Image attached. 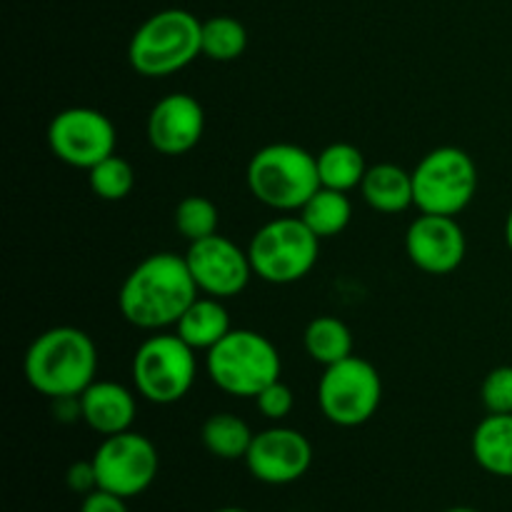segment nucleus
<instances>
[{"mask_svg":"<svg viewBox=\"0 0 512 512\" xmlns=\"http://www.w3.org/2000/svg\"><path fill=\"white\" fill-rule=\"evenodd\" d=\"M198 295L185 255L165 250L148 255L125 275L118 290V308L135 328L160 333L175 328Z\"/></svg>","mask_w":512,"mask_h":512,"instance_id":"obj_1","label":"nucleus"},{"mask_svg":"<svg viewBox=\"0 0 512 512\" xmlns=\"http://www.w3.org/2000/svg\"><path fill=\"white\" fill-rule=\"evenodd\" d=\"M130 388L115 383V380H95L83 395L78 398L80 418L93 433L118 435L133 428L135 413H138V400Z\"/></svg>","mask_w":512,"mask_h":512,"instance_id":"obj_16","label":"nucleus"},{"mask_svg":"<svg viewBox=\"0 0 512 512\" xmlns=\"http://www.w3.org/2000/svg\"><path fill=\"white\" fill-rule=\"evenodd\" d=\"M118 133L103 110L65 108L50 120L48 148L60 163L78 170H90L115 153Z\"/></svg>","mask_w":512,"mask_h":512,"instance_id":"obj_11","label":"nucleus"},{"mask_svg":"<svg viewBox=\"0 0 512 512\" xmlns=\"http://www.w3.org/2000/svg\"><path fill=\"white\" fill-rule=\"evenodd\" d=\"M383 380L373 363L350 355L328 365L318 383V405L325 420L338 428H360L378 413Z\"/></svg>","mask_w":512,"mask_h":512,"instance_id":"obj_9","label":"nucleus"},{"mask_svg":"<svg viewBox=\"0 0 512 512\" xmlns=\"http://www.w3.org/2000/svg\"><path fill=\"white\" fill-rule=\"evenodd\" d=\"M80 512H130V510L128 505H125V498L98 488L90 495H85L83 503H80Z\"/></svg>","mask_w":512,"mask_h":512,"instance_id":"obj_30","label":"nucleus"},{"mask_svg":"<svg viewBox=\"0 0 512 512\" xmlns=\"http://www.w3.org/2000/svg\"><path fill=\"white\" fill-rule=\"evenodd\" d=\"M230 330H233V325H230V313L228 308H225L223 300L203 293L188 305V310L180 315L178 325H175V333H178L195 353H198V350H205V353H208V350L215 348Z\"/></svg>","mask_w":512,"mask_h":512,"instance_id":"obj_18","label":"nucleus"},{"mask_svg":"<svg viewBox=\"0 0 512 512\" xmlns=\"http://www.w3.org/2000/svg\"><path fill=\"white\" fill-rule=\"evenodd\" d=\"M303 345L313 363L328 368L353 355V333L335 315H318L305 328Z\"/></svg>","mask_w":512,"mask_h":512,"instance_id":"obj_22","label":"nucleus"},{"mask_svg":"<svg viewBox=\"0 0 512 512\" xmlns=\"http://www.w3.org/2000/svg\"><path fill=\"white\" fill-rule=\"evenodd\" d=\"M363 200L373 210L385 215H395L415 205L413 170H405L395 163L370 165L360 183Z\"/></svg>","mask_w":512,"mask_h":512,"instance_id":"obj_17","label":"nucleus"},{"mask_svg":"<svg viewBox=\"0 0 512 512\" xmlns=\"http://www.w3.org/2000/svg\"><path fill=\"white\" fill-rule=\"evenodd\" d=\"M215 512H248V510H243V508H220V510H215Z\"/></svg>","mask_w":512,"mask_h":512,"instance_id":"obj_33","label":"nucleus"},{"mask_svg":"<svg viewBox=\"0 0 512 512\" xmlns=\"http://www.w3.org/2000/svg\"><path fill=\"white\" fill-rule=\"evenodd\" d=\"M245 180L250 195L265 208L298 213L320 188L318 160L295 143H270L255 150Z\"/></svg>","mask_w":512,"mask_h":512,"instance_id":"obj_4","label":"nucleus"},{"mask_svg":"<svg viewBox=\"0 0 512 512\" xmlns=\"http://www.w3.org/2000/svg\"><path fill=\"white\" fill-rule=\"evenodd\" d=\"M410 263L428 275H448L463 265L468 253L465 230L453 215L420 213L405 233Z\"/></svg>","mask_w":512,"mask_h":512,"instance_id":"obj_14","label":"nucleus"},{"mask_svg":"<svg viewBox=\"0 0 512 512\" xmlns=\"http://www.w3.org/2000/svg\"><path fill=\"white\" fill-rule=\"evenodd\" d=\"M205 133V110L188 93H170L153 105L148 115V140L160 155L190 153Z\"/></svg>","mask_w":512,"mask_h":512,"instance_id":"obj_15","label":"nucleus"},{"mask_svg":"<svg viewBox=\"0 0 512 512\" xmlns=\"http://www.w3.org/2000/svg\"><path fill=\"white\" fill-rule=\"evenodd\" d=\"M505 243H508V248L512 253V210L508 213V220H505Z\"/></svg>","mask_w":512,"mask_h":512,"instance_id":"obj_31","label":"nucleus"},{"mask_svg":"<svg viewBox=\"0 0 512 512\" xmlns=\"http://www.w3.org/2000/svg\"><path fill=\"white\" fill-rule=\"evenodd\" d=\"M135 393L153 405H175L198 375L195 350L178 333H155L138 345L130 365Z\"/></svg>","mask_w":512,"mask_h":512,"instance_id":"obj_7","label":"nucleus"},{"mask_svg":"<svg viewBox=\"0 0 512 512\" xmlns=\"http://www.w3.org/2000/svg\"><path fill=\"white\" fill-rule=\"evenodd\" d=\"M298 215L320 240H328L348 228L350 220H353V203H350L348 193H343V190L320 185L310 195L308 203L298 210Z\"/></svg>","mask_w":512,"mask_h":512,"instance_id":"obj_21","label":"nucleus"},{"mask_svg":"<svg viewBox=\"0 0 512 512\" xmlns=\"http://www.w3.org/2000/svg\"><path fill=\"white\" fill-rule=\"evenodd\" d=\"M253 273L270 285H293L310 275L320 258V238L300 215H278L255 230L248 245Z\"/></svg>","mask_w":512,"mask_h":512,"instance_id":"obj_6","label":"nucleus"},{"mask_svg":"<svg viewBox=\"0 0 512 512\" xmlns=\"http://www.w3.org/2000/svg\"><path fill=\"white\" fill-rule=\"evenodd\" d=\"M23 373L38 395L55 400L80 398L98 375V348L85 330L58 325L30 343Z\"/></svg>","mask_w":512,"mask_h":512,"instance_id":"obj_2","label":"nucleus"},{"mask_svg":"<svg viewBox=\"0 0 512 512\" xmlns=\"http://www.w3.org/2000/svg\"><path fill=\"white\" fill-rule=\"evenodd\" d=\"M205 370L213 385L233 398H258L260 390L280 380L283 360L273 340L258 330H230L205 353Z\"/></svg>","mask_w":512,"mask_h":512,"instance_id":"obj_5","label":"nucleus"},{"mask_svg":"<svg viewBox=\"0 0 512 512\" xmlns=\"http://www.w3.org/2000/svg\"><path fill=\"white\" fill-rule=\"evenodd\" d=\"M443 512H480V510H475V508H448Z\"/></svg>","mask_w":512,"mask_h":512,"instance_id":"obj_32","label":"nucleus"},{"mask_svg":"<svg viewBox=\"0 0 512 512\" xmlns=\"http://www.w3.org/2000/svg\"><path fill=\"white\" fill-rule=\"evenodd\" d=\"M203 55V23L190 10L168 8L150 15L128 45L130 68L143 78H168Z\"/></svg>","mask_w":512,"mask_h":512,"instance_id":"obj_3","label":"nucleus"},{"mask_svg":"<svg viewBox=\"0 0 512 512\" xmlns=\"http://www.w3.org/2000/svg\"><path fill=\"white\" fill-rule=\"evenodd\" d=\"M248 48V30L233 15L203 20V55L215 63H233Z\"/></svg>","mask_w":512,"mask_h":512,"instance_id":"obj_24","label":"nucleus"},{"mask_svg":"<svg viewBox=\"0 0 512 512\" xmlns=\"http://www.w3.org/2000/svg\"><path fill=\"white\" fill-rule=\"evenodd\" d=\"M480 175L473 155L455 145H440L423 155L413 170L415 208L420 213L460 215L478 193Z\"/></svg>","mask_w":512,"mask_h":512,"instance_id":"obj_8","label":"nucleus"},{"mask_svg":"<svg viewBox=\"0 0 512 512\" xmlns=\"http://www.w3.org/2000/svg\"><path fill=\"white\" fill-rule=\"evenodd\" d=\"M65 483L75 495H83V498L98 490V475H95L93 460H78V463L70 465L68 473H65Z\"/></svg>","mask_w":512,"mask_h":512,"instance_id":"obj_29","label":"nucleus"},{"mask_svg":"<svg viewBox=\"0 0 512 512\" xmlns=\"http://www.w3.org/2000/svg\"><path fill=\"white\" fill-rule=\"evenodd\" d=\"M253 430L235 413H213L200 428L205 450L220 460H240L248 455L253 443Z\"/></svg>","mask_w":512,"mask_h":512,"instance_id":"obj_23","label":"nucleus"},{"mask_svg":"<svg viewBox=\"0 0 512 512\" xmlns=\"http://www.w3.org/2000/svg\"><path fill=\"white\" fill-rule=\"evenodd\" d=\"M88 185L95 198L105 200V203H118V200H125L133 193L135 170L128 160L113 153L103 163L88 170Z\"/></svg>","mask_w":512,"mask_h":512,"instance_id":"obj_25","label":"nucleus"},{"mask_svg":"<svg viewBox=\"0 0 512 512\" xmlns=\"http://www.w3.org/2000/svg\"><path fill=\"white\" fill-rule=\"evenodd\" d=\"M255 405H258L263 418L273 420V423H280V420H285L290 413H293L295 395L283 380H275V383H270L268 388L260 390V395L255 398Z\"/></svg>","mask_w":512,"mask_h":512,"instance_id":"obj_28","label":"nucleus"},{"mask_svg":"<svg viewBox=\"0 0 512 512\" xmlns=\"http://www.w3.org/2000/svg\"><path fill=\"white\" fill-rule=\"evenodd\" d=\"M220 213L218 205L205 195H188L175 208V228L183 235L188 243H198V240L210 238L218 233Z\"/></svg>","mask_w":512,"mask_h":512,"instance_id":"obj_26","label":"nucleus"},{"mask_svg":"<svg viewBox=\"0 0 512 512\" xmlns=\"http://www.w3.org/2000/svg\"><path fill=\"white\" fill-rule=\"evenodd\" d=\"M90 460L98 475V488L125 500L145 493L160 470V455L153 440L135 430L103 438Z\"/></svg>","mask_w":512,"mask_h":512,"instance_id":"obj_10","label":"nucleus"},{"mask_svg":"<svg viewBox=\"0 0 512 512\" xmlns=\"http://www.w3.org/2000/svg\"><path fill=\"white\" fill-rule=\"evenodd\" d=\"M318 160V175L320 185L323 188L343 190V193H350V190L360 188L365 173H368L370 165L365 163V155L358 145L353 143H330L315 155Z\"/></svg>","mask_w":512,"mask_h":512,"instance_id":"obj_20","label":"nucleus"},{"mask_svg":"<svg viewBox=\"0 0 512 512\" xmlns=\"http://www.w3.org/2000/svg\"><path fill=\"white\" fill-rule=\"evenodd\" d=\"M470 453L485 473L512 478V413H488L473 430Z\"/></svg>","mask_w":512,"mask_h":512,"instance_id":"obj_19","label":"nucleus"},{"mask_svg":"<svg viewBox=\"0 0 512 512\" xmlns=\"http://www.w3.org/2000/svg\"><path fill=\"white\" fill-rule=\"evenodd\" d=\"M480 400L488 413H512V365H498L485 375L480 385Z\"/></svg>","mask_w":512,"mask_h":512,"instance_id":"obj_27","label":"nucleus"},{"mask_svg":"<svg viewBox=\"0 0 512 512\" xmlns=\"http://www.w3.org/2000/svg\"><path fill=\"white\" fill-rule=\"evenodd\" d=\"M185 263H188L200 293L220 300L243 293L255 275L248 248L243 250L238 243L220 233L198 240V243H188Z\"/></svg>","mask_w":512,"mask_h":512,"instance_id":"obj_12","label":"nucleus"},{"mask_svg":"<svg viewBox=\"0 0 512 512\" xmlns=\"http://www.w3.org/2000/svg\"><path fill=\"white\" fill-rule=\"evenodd\" d=\"M250 475L265 485H290L313 465V445L300 430L273 425L253 435L245 455Z\"/></svg>","mask_w":512,"mask_h":512,"instance_id":"obj_13","label":"nucleus"}]
</instances>
